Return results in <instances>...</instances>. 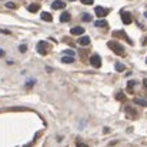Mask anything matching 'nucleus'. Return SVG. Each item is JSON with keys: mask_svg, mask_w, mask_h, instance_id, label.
<instances>
[{"mask_svg": "<svg viewBox=\"0 0 147 147\" xmlns=\"http://www.w3.org/2000/svg\"><path fill=\"white\" fill-rule=\"evenodd\" d=\"M70 33H71V34H74V36H80V34H83V33H84V29H83V27H80V26H76V27H73V29L70 30Z\"/></svg>", "mask_w": 147, "mask_h": 147, "instance_id": "0eeeda50", "label": "nucleus"}, {"mask_svg": "<svg viewBox=\"0 0 147 147\" xmlns=\"http://www.w3.org/2000/svg\"><path fill=\"white\" fill-rule=\"evenodd\" d=\"M64 54H69V56H74V51H73V50H66V51H64Z\"/></svg>", "mask_w": 147, "mask_h": 147, "instance_id": "412c9836", "label": "nucleus"}, {"mask_svg": "<svg viewBox=\"0 0 147 147\" xmlns=\"http://www.w3.org/2000/svg\"><path fill=\"white\" fill-rule=\"evenodd\" d=\"M6 7H9V9H16V4H14L13 1H7V3H6Z\"/></svg>", "mask_w": 147, "mask_h": 147, "instance_id": "a211bd4d", "label": "nucleus"}, {"mask_svg": "<svg viewBox=\"0 0 147 147\" xmlns=\"http://www.w3.org/2000/svg\"><path fill=\"white\" fill-rule=\"evenodd\" d=\"M80 46H87L89 43H90V37H87V36H82L80 39H79V42H77Z\"/></svg>", "mask_w": 147, "mask_h": 147, "instance_id": "1a4fd4ad", "label": "nucleus"}, {"mask_svg": "<svg viewBox=\"0 0 147 147\" xmlns=\"http://www.w3.org/2000/svg\"><path fill=\"white\" fill-rule=\"evenodd\" d=\"M70 1H74V0H70Z\"/></svg>", "mask_w": 147, "mask_h": 147, "instance_id": "c85d7f7f", "label": "nucleus"}, {"mask_svg": "<svg viewBox=\"0 0 147 147\" xmlns=\"http://www.w3.org/2000/svg\"><path fill=\"white\" fill-rule=\"evenodd\" d=\"M60 22H61V23L70 22V13H69V11H63V13L60 14Z\"/></svg>", "mask_w": 147, "mask_h": 147, "instance_id": "6e6552de", "label": "nucleus"}, {"mask_svg": "<svg viewBox=\"0 0 147 147\" xmlns=\"http://www.w3.org/2000/svg\"><path fill=\"white\" fill-rule=\"evenodd\" d=\"M146 63H147V59H146Z\"/></svg>", "mask_w": 147, "mask_h": 147, "instance_id": "c756f323", "label": "nucleus"}, {"mask_svg": "<svg viewBox=\"0 0 147 147\" xmlns=\"http://www.w3.org/2000/svg\"><path fill=\"white\" fill-rule=\"evenodd\" d=\"M134 86H136V82H134V80H130V82L127 83V87H129V92H130V93L133 92V89H131V87H134Z\"/></svg>", "mask_w": 147, "mask_h": 147, "instance_id": "dca6fc26", "label": "nucleus"}, {"mask_svg": "<svg viewBox=\"0 0 147 147\" xmlns=\"http://www.w3.org/2000/svg\"><path fill=\"white\" fill-rule=\"evenodd\" d=\"M0 33H3V34H10V32H9V30H4V29H0Z\"/></svg>", "mask_w": 147, "mask_h": 147, "instance_id": "5701e85b", "label": "nucleus"}, {"mask_svg": "<svg viewBox=\"0 0 147 147\" xmlns=\"http://www.w3.org/2000/svg\"><path fill=\"white\" fill-rule=\"evenodd\" d=\"M120 14H121V20H123L124 24H130L131 23V14L129 11H121Z\"/></svg>", "mask_w": 147, "mask_h": 147, "instance_id": "39448f33", "label": "nucleus"}, {"mask_svg": "<svg viewBox=\"0 0 147 147\" xmlns=\"http://www.w3.org/2000/svg\"><path fill=\"white\" fill-rule=\"evenodd\" d=\"M40 17H42V20H45V22H51V20H53L51 14L47 13V11H43V13L40 14Z\"/></svg>", "mask_w": 147, "mask_h": 147, "instance_id": "9d476101", "label": "nucleus"}, {"mask_svg": "<svg viewBox=\"0 0 147 147\" xmlns=\"http://www.w3.org/2000/svg\"><path fill=\"white\" fill-rule=\"evenodd\" d=\"M80 1H82L83 4H86V6H89V4H93V1H94V0H80Z\"/></svg>", "mask_w": 147, "mask_h": 147, "instance_id": "6ab92c4d", "label": "nucleus"}, {"mask_svg": "<svg viewBox=\"0 0 147 147\" xmlns=\"http://www.w3.org/2000/svg\"><path fill=\"white\" fill-rule=\"evenodd\" d=\"M37 51H39V54H46L47 53V43L46 42H39L37 43Z\"/></svg>", "mask_w": 147, "mask_h": 147, "instance_id": "20e7f679", "label": "nucleus"}, {"mask_svg": "<svg viewBox=\"0 0 147 147\" xmlns=\"http://www.w3.org/2000/svg\"><path fill=\"white\" fill-rule=\"evenodd\" d=\"M64 7H66V3L61 1V0H56V1L51 3V9H54V10H57V9H64Z\"/></svg>", "mask_w": 147, "mask_h": 147, "instance_id": "423d86ee", "label": "nucleus"}, {"mask_svg": "<svg viewBox=\"0 0 147 147\" xmlns=\"http://www.w3.org/2000/svg\"><path fill=\"white\" fill-rule=\"evenodd\" d=\"M3 54H4V51H3V50H0V56H3Z\"/></svg>", "mask_w": 147, "mask_h": 147, "instance_id": "bb28decb", "label": "nucleus"}, {"mask_svg": "<svg viewBox=\"0 0 147 147\" xmlns=\"http://www.w3.org/2000/svg\"><path fill=\"white\" fill-rule=\"evenodd\" d=\"M144 17H146V19H147V11H144Z\"/></svg>", "mask_w": 147, "mask_h": 147, "instance_id": "cd10ccee", "label": "nucleus"}, {"mask_svg": "<svg viewBox=\"0 0 147 147\" xmlns=\"http://www.w3.org/2000/svg\"><path fill=\"white\" fill-rule=\"evenodd\" d=\"M61 61H63V63H73V61H74V57H73V56H64V57L61 59Z\"/></svg>", "mask_w": 147, "mask_h": 147, "instance_id": "ddd939ff", "label": "nucleus"}, {"mask_svg": "<svg viewBox=\"0 0 147 147\" xmlns=\"http://www.w3.org/2000/svg\"><path fill=\"white\" fill-rule=\"evenodd\" d=\"M107 46H109V49L113 50L114 51V54H119V56H124V47L119 43V42H114V40H110L109 43H107Z\"/></svg>", "mask_w": 147, "mask_h": 147, "instance_id": "f257e3e1", "label": "nucleus"}, {"mask_svg": "<svg viewBox=\"0 0 147 147\" xmlns=\"http://www.w3.org/2000/svg\"><path fill=\"white\" fill-rule=\"evenodd\" d=\"M123 97H124V96H123V93H119V94H117V98H119V100H121Z\"/></svg>", "mask_w": 147, "mask_h": 147, "instance_id": "393cba45", "label": "nucleus"}, {"mask_svg": "<svg viewBox=\"0 0 147 147\" xmlns=\"http://www.w3.org/2000/svg\"><path fill=\"white\" fill-rule=\"evenodd\" d=\"M77 147H89V146H87V144H84V143H79Z\"/></svg>", "mask_w": 147, "mask_h": 147, "instance_id": "b1692460", "label": "nucleus"}, {"mask_svg": "<svg viewBox=\"0 0 147 147\" xmlns=\"http://www.w3.org/2000/svg\"><path fill=\"white\" fill-rule=\"evenodd\" d=\"M134 103H136V104H139V106L147 107V100H144V98H134Z\"/></svg>", "mask_w": 147, "mask_h": 147, "instance_id": "f8f14e48", "label": "nucleus"}, {"mask_svg": "<svg viewBox=\"0 0 147 147\" xmlns=\"http://www.w3.org/2000/svg\"><path fill=\"white\" fill-rule=\"evenodd\" d=\"M126 110H127V111H129V113H130V114H131V116H133V117H134V116H136V113H133V111H134V110H133V109H130V107H127V109H126Z\"/></svg>", "mask_w": 147, "mask_h": 147, "instance_id": "4be33fe9", "label": "nucleus"}, {"mask_svg": "<svg viewBox=\"0 0 147 147\" xmlns=\"http://www.w3.org/2000/svg\"><path fill=\"white\" fill-rule=\"evenodd\" d=\"M143 84H144V87L147 89V79H144V80H143Z\"/></svg>", "mask_w": 147, "mask_h": 147, "instance_id": "a878e982", "label": "nucleus"}, {"mask_svg": "<svg viewBox=\"0 0 147 147\" xmlns=\"http://www.w3.org/2000/svg\"><path fill=\"white\" fill-rule=\"evenodd\" d=\"M94 11H96V14H97L98 17H104V16H107V14H109V9L101 7V6H97V7L94 9Z\"/></svg>", "mask_w": 147, "mask_h": 147, "instance_id": "7ed1b4c3", "label": "nucleus"}, {"mask_svg": "<svg viewBox=\"0 0 147 147\" xmlns=\"http://www.w3.org/2000/svg\"><path fill=\"white\" fill-rule=\"evenodd\" d=\"M19 50H20V51L23 53V51H26V50H27V46H26V45H22V46L19 47Z\"/></svg>", "mask_w": 147, "mask_h": 147, "instance_id": "aec40b11", "label": "nucleus"}, {"mask_svg": "<svg viewBox=\"0 0 147 147\" xmlns=\"http://www.w3.org/2000/svg\"><path fill=\"white\" fill-rule=\"evenodd\" d=\"M94 26H96V27H106V26H107V22H106V20H97V22L94 23Z\"/></svg>", "mask_w": 147, "mask_h": 147, "instance_id": "2eb2a0df", "label": "nucleus"}, {"mask_svg": "<svg viewBox=\"0 0 147 147\" xmlns=\"http://www.w3.org/2000/svg\"><path fill=\"white\" fill-rule=\"evenodd\" d=\"M39 9H40V6H39V4H30V6L27 7V10H29L30 13H36Z\"/></svg>", "mask_w": 147, "mask_h": 147, "instance_id": "9b49d317", "label": "nucleus"}, {"mask_svg": "<svg viewBox=\"0 0 147 147\" xmlns=\"http://www.w3.org/2000/svg\"><path fill=\"white\" fill-rule=\"evenodd\" d=\"M116 70L121 73V71H124V70H126V66H124L123 63H116Z\"/></svg>", "mask_w": 147, "mask_h": 147, "instance_id": "4468645a", "label": "nucleus"}, {"mask_svg": "<svg viewBox=\"0 0 147 147\" xmlns=\"http://www.w3.org/2000/svg\"><path fill=\"white\" fill-rule=\"evenodd\" d=\"M90 63H92L93 67L98 69V67L101 66V59H100V56H98V54H93V56L90 57Z\"/></svg>", "mask_w": 147, "mask_h": 147, "instance_id": "f03ea898", "label": "nucleus"}, {"mask_svg": "<svg viewBox=\"0 0 147 147\" xmlns=\"http://www.w3.org/2000/svg\"><path fill=\"white\" fill-rule=\"evenodd\" d=\"M83 20H84V22H92V16L87 14V13H84V14H83Z\"/></svg>", "mask_w": 147, "mask_h": 147, "instance_id": "f3484780", "label": "nucleus"}]
</instances>
